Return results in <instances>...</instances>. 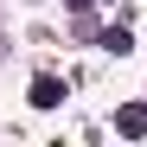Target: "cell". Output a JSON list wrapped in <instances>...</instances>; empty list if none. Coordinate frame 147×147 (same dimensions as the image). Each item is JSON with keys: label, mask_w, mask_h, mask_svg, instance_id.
Instances as JSON below:
<instances>
[{"label": "cell", "mask_w": 147, "mask_h": 147, "mask_svg": "<svg viewBox=\"0 0 147 147\" xmlns=\"http://www.w3.org/2000/svg\"><path fill=\"white\" fill-rule=\"evenodd\" d=\"M115 128L128 134V141H141V134H147V102H128V109L115 115Z\"/></svg>", "instance_id": "2"}, {"label": "cell", "mask_w": 147, "mask_h": 147, "mask_svg": "<svg viewBox=\"0 0 147 147\" xmlns=\"http://www.w3.org/2000/svg\"><path fill=\"white\" fill-rule=\"evenodd\" d=\"M96 45H102V51H115V58H128V51H134V38L121 32V26H109V32H96Z\"/></svg>", "instance_id": "3"}, {"label": "cell", "mask_w": 147, "mask_h": 147, "mask_svg": "<svg viewBox=\"0 0 147 147\" xmlns=\"http://www.w3.org/2000/svg\"><path fill=\"white\" fill-rule=\"evenodd\" d=\"M64 7H70V13H90V7H96V0H64Z\"/></svg>", "instance_id": "4"}, {"label": "cell", "mask_w": 147, "mask_h": 147, "mask_svg": "<svg viewBox=\"0 0 147 147\" xmlns=\"http://www.w3.org/2000/svg\"><path fill=\"white\" fill-rule=\"evenodd\" d=\"M64 102V83L58 77H32V109H58Z\"/></svg>", "instance_id": "1"}]
</instances>
